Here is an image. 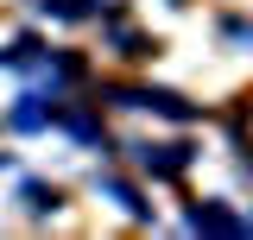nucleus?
Listing matches in <instances>:
<instances>
[{
  "label": "nucleus",
  "mask_w": 253,
  "mask_h": 240,
  "mask_svg": "<svg viewBox=\"0 0 253 240\" xmlns=\"http://www.w3.org/2000/svg\"><path fill=\"white\" fill-rule=\"evenodd\" d=\"M44 6H51L57 19H83V0H44Z\"/></svg>",
  "instance_id": "20e7f679"
},
{
  "label": "nucleus",
  "mask_w": 253,
  "mask_h": 240,
  "mask_svg": "<svg viewBox=\"0 0 253 240\" xmlns=\"http://www.w3.org/2000/svg\"><path fill=\"white\" fill-rule=\"evenodd\" d=\"M190 228H209V234H247V221H234V215H228V209H215V202L190 209Z\"/></svg>",
  "instance_id": "f257e3e1"
},
{
  "label": "nucleus",
  "mask_w": 253,
  "mask_h": 240,
  "mask_svg": "<svg viewBox=\"0 0 253 240\" xmlns=\"http://www.w3.org/2000/svg\"><path fill=\"white\" fill-rule=\"evenodd\" d=\"M101 190H108V196H114V202H121L126 215H146V202H139V190H126L121 177H108V183H101Z\"/></svg>",
  "instance_id": "7ed1b4c3"
},
{
  "label": "nucleus",
  "mask_w": 253,
  "mask_h": 240,
  "mask_svg": "<svg viewBox=\"0 0 253 240\" xmlns=\"http://www.w3.org/2000/svg\"><path fill=\"white\" fill-rule=\"evenodd\" d=\"M146 171H184V146H139Z\"/></svg>",
  "instance_id": "f03ea898"
}]
</instances>
